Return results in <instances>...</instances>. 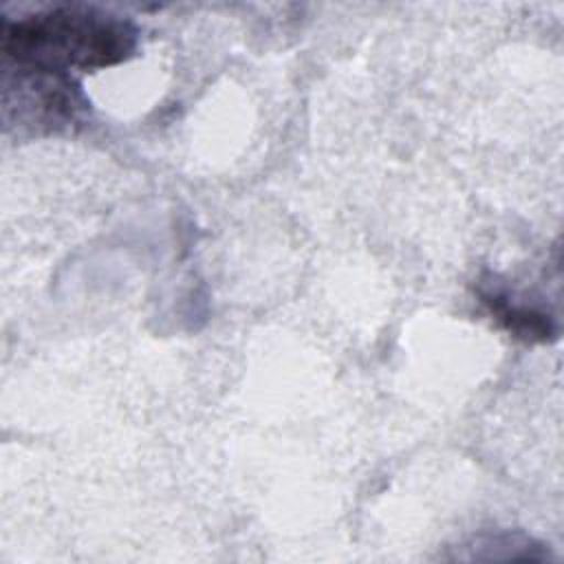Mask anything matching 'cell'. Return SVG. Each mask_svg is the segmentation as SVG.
I'll use <instances>...</instances> for the list:
<instances>
[{"label": "cell", "mask_w": 564, "mask_h": 564, "mask_svg": "<svg viewBox=\"0 0 564 564\" xmlns=\"http://www.w3.org/2000/svg\"><path fill=\"white\" fill-rule=\"evenodd\" d=\"M139 42L137 26L95 7H55L2 22L7 64L46 73L99 70L126 62Z\"/></svg>", "instance_id": "1"}, {"label": "cell", "mask_w": 564, "mask_h": 564, "mask_svg": "<svg viewBox=\"0 0 564 564\" xmlns=\"http://www.w3.org/2000/svg\"><path fill=\"white\" fill-rule=\"evenodd\" d=\"M88 101L73 75L46 73L7 64L2 79L4 123L44 132L79 123Z\"/></svg>", "instance_id": "2"}, {"label": "cell", "mask_w": 564, "mask_h": 564, "mask_svg": "<svg viewBox=\"0 0 564 564\" xmlns=\"http://www.w3.org/2000/svg\"><path fill=\"white\" fill-rule=\"evenodd\" d=\"M478 295L489 313L516 337H522L527 341H549L555 337V324L546 313L516 300L498 284L487 282L485 286H480Z\"/></svg>", "instance_id": "3"}]
</instances>
